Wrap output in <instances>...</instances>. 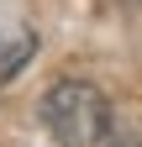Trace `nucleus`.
<instances>
[{
    "label": "nucleus",
    "instance_id": "obj_3",
    "mask_svg": "<svg viewBox=\"0 0 142 147\" xmlns=\"http://www.w3.org/2000/svg\"><path fill=\"white\" fill-rule=\"evenodd\" d=\"M100 147H142V126H116L111 121V131L100 137Z\"/></svg>",
    "mask_w": 142,
    "mask_h": 147
},
{
    "label": "nucleus",
    "instance_id": "obj_1",
    "mask_svg": "<svg viewBox=\"0 0 142 147\" xmlns=\"http://www.w3.org/2000/svg\"><path fill=\"white\" fill-rule=\"evenodd\" d=\"M42 126L58 147H100L111 131V100L100 95L90 79H58L42 95Z\"/></svg>",
    "mask_w": 142,
    "mask_h": 147
},
{
    "label": "nucleus",
    "instance_id": "obj_2",
    "mask_svg": "<svg viewBox=\"0 0 142 147\" xmlns=\"http://www.w3.org/2000/svg\"><path fill=\"white\" fill-rule=\"evenodd\" d=\"M32 53H37V32L26 21H0V84H11L32 63Z\"/></svg>",
    "mask_w": 142,
    "mask_h": 147
}]
</instances>
